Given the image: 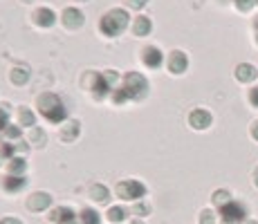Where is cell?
I'll return each instance as SVG.
<instances>
[{"label": "cell", "instance_id": "19", "mask_svg": "<svg viewBox=\"0 0 258 224\" xmlns=\"http://www.w3.org/2000/svg\"><path fill=\"white\" fill-rule=\"evenodd\" d=\"M25 184H27V179L25 177H18V175H7L3 179V191L5 193H18L25 188Z\"/></svg>", "mask_w": 258, "mask_h": 224}, {"label": "cell", "instance_id": "30", "mask_svg": "<svg viewBox=\"0 0 258 224\" xmlns=\"http://www.w3.org/2000/svg\"><path fill=\"white\" fill-rule=\"evenodd\" d=\"M234 5L240 9V12H251L254 5H256V0H234Z\"/></svg>", "mask_w": 258, "mask_h": 224}, {"label": "cell", "instance_id": "7", "mask_svg": "<svg viewBox=\"0 0 258 224\" xmlns=\"http://www.w3.org/2000/svg\"><path fill=\"white\" fill-rule=\"evenodd\" d=\"M140 58L148 69H157L162 63H164V54H162V49L157 47V45H146V47L140 52Z\"/></svg>", "mask_w": 258, "mask_h": 224}, {"label": "cell", "instance_id": "26", "mask_svg": "<svg viewBox=\"0 0 258 224\" xmlns=\"http://www.w3.org/2000/svg\"><path fill=\"white\" fill-rule=\"evenodd\" d=\"M5 137H7L9 141H18V139L23 137V128L18 126V123H16V126H7V128H5Z\"/></svg>", "mask_w": 258, "mask_h": 224}, {"label": "cell", "instance_id": "1", "mask_svg": "<svg viewBox=\"0 0 258 224\" xmlns=\"http://www.w3.org/2000/svg\"><path fill=\"white\" fill-rule=\"evenodd\" d=\"M117 81H119V74L115 69H106V72H94V69H90V72H86V77H83V86L94 94V99L108 97V94L115 90Z\"/></svg>", "mask_w": 258, "mask_h": 224}, {"label": "cell", "instance_id": "37", "mask_svg": "<svg viewBox=\"0 0 258 224\" xmlns=\"http://www.w3.org/2000/svg\"><path fill=\"white\" fill-rule=\"evenodd\" d=\"M131 224H144V222H140V220H133Z\"/></svg>", "mask_w": 258, "mask_h": 224}, {"label": "cell", "instance_id": "40", "mask_svg": "<svg viewBox=\"0 0 258 224\" xmlns=\"http://www.w3.org/2000/svg\"><path fill=\"white\" fill-rule=\"evenodd\" d=\"M247 224H258V222H247Z\"/></svg>", "mask_w": 258, "mask_h": 224}, {"label": "cell", "instance_id": "39", "mask_svg": "<svg viewBox=\"0 0 258 224\" xmlns=\"http://www.w3.org/2000/svg\"><path fill=\"white\" fill-rule=\"evenodd\" d=\"M256 43H258V32H256Z\"/></svg>", "mask_w": 258, "mask_h": 224}, {"label": "cell", "instance_id": "32", "mask_svg": "<svg viewBox=\"0 0 258 224\" xmlns=\"http://www.w3.org/2000/svg\"><path fill=\"white\" fill-rule=\"evenodd\" d=\"M146 3L148 0H128V5H131L133 9H144L146 7Z\"/></svg>", "mask_w": 258, "mask_h": 224}, {"label": "cell", "instance_id": "10", "mask_svg": "<svg viewBox=\"0 0 258 224\" xmlns=\"http://www.w3.org/2000/svg\"><path fill=\"white\" fill-rule=\"evenodd\" d=\"M166 65H168V72L171 74H184L186 67H188V56L182 52V49H175V52L168 54Z\"/></svg>", "mask_w": 258, "mask_h": 224}, {"label": "cell", "instance_id": "33", "mask_svg": "<svg viewBox=\"0 0 258 224\" xmlns=\"http://www.w3.org/2000/svg\"><path fill=\"white\" fill-rule=\"evenodd\" d=\"M0 224H23V222L18 220V217H3V220H0Z\"/></svg>", "mask_w": 258, "mask_h": 224}, {"label": "cell", "instance_id": "17", "mask_svg": "<svg viewBox=\"0 0 258 224\" xmlns=\"http://www.w3.org/2000/svg\"><path fill=\"white\" fill-rule=\"evenodd\" d=\"M79 132H81V123L74 121V119H70V121H66L61 126V139L68 141V143H72L74 139L79 137Z\"/></svg>", "mask_w": 258, "mask_h": 224}, {"label": "cell", "instance_id": "13", "mask_svg": "<svg viewBox=\"0 0 258 224\" xmlns=\"http://www.w3.org/2000/svg\"><path fill=\"white\" fill-rule=\"evenodd\" d=\"M49 222H56V224H68L72 220H77V213H74V208L70 206H58V208H52L47 215Z\"/></svg>", "mask_w": 258, "mask_h": 224}, {"label": "cell", "instance_id": "16", "mask_svg": "<svg viewBox=\"0 0 258 224\" xmlns=\"http://www.w3.org/2000/svg\"><path fill=\"white\" fill-rule=\"evenodd\" d=\"M88 197H90L92 202L106 204L108 200H110V188L103 186V184H92V186L88 188Z\"/></svg>", "mask_w": 258, "mask_h": 224}, {"label": "cell", "instance_id": "8", "mask_svg": "<svg viewBox=\"0 0 258 224\" xmlns=\"http://www.w3.org/2000/svg\"><path fill=\"white\" fill-rule=\"evenodd\" d=\"M61 23L66 29H81L83 23H86V16H83L81 9L77 7H66L61 14Z\"/></svg>", "mask_w": 258, "mask_h": 224}, {"label": "cell", "instance_id": "36", "mask_svg": "<svg viewBox=\"0 0 258 224\" xmlns=\"http://www.w3.org/2000/svg\"><path fill=\"white\" fill-rule=\"evenodd\" d=\"M254 27H256V32H258V16H256V21H254Z\"/></svg>", "mask_w": 258, "mask_h": 224}, {"label": "cell", "instance_id": "5", "mask_svg": "<svg viewBox=\"0 0 258 224\" xmlns=\"http://www.w3.org/2000/svg\"><path fill=\"white\" fill-rule=\"evenodd\" d=\"M115 193L119 200H126V202H142L146 197L148 188L146 184L140 182V179H121V182L115 186Z\"/></svg>", "mask_w": 258, "mask_h": 224}, {"label": "cell", "instance_id": "25", "mask_svg": "<svg viewBox=\"0 0 258 224\" xmlns=\"http://www.w3.org/2000/svg\"><path fill=\"white\" fill-rule=\"evenodd\" d=\"M211 200H213V204H216L218 208H220V206H225L227 202H231V200H234V197H231V193H229V191H225V188H220V191H216V193H213V197H211Z\"/></svg>", "mask_w": 258, "mask_h": 224}, {"label": "cell", "instance_id": "20", "mask_svg": "<svg viewBox=\"0 0 258 224\" xmlns=\"http://www.w3.org/2000/svg\"><path fill=\"white\" fill-rule=\"evenodd\" d=\"M7 171H9V175L25 177V171H27V162H25V157L14 155V157L7 162Z\"/></svg>", "mask_w": 258, "mask_h": 224}, {"label": "cell", "instance_id": "43", "mask_svg": "<svg viewBox=\"0 0 258 224\" xmlns=\"http://www.w3.org/2000/svg\"><path fill=\"white\" fill-rule=\"evenodd\" d=\"M256 3H258V0H256Z\"/></svg>", "mask_w": 258, "mask_h": 224}, {"label": "cell", "instance_id": "24", "mask_svg": "<svg viewBox=\"0 0 258 224\" xmlns=\"http://www.w3.org/2000/svg\"><path fill=\"white\" fill-rule=\"evenodd\" d=\"M79 222L81 224H101V215H99L94 208H83L79 213Z\"/></svg>", "mask_w": 258, "mask_h": 224}, {"label": "cell", "instance_id": "28", "mask_svg": "<svg viewBox=\"0 0 258 224\" xmlns=\"http://www.w3.org/2000/svg\"><path fill=\"white\" fill-rule=\"evenodd\" d=\"M9 126V106H0V130Z\"/></svg>", "mask_w": 258, "mask_h": 224}, {"label": "cell", "instance_id": "31", "mask_svg": "<svg viewBox=\"0 0 258 224\" xmlns=\"http://www.w3.org/2000/svg\"><path fill=\"white\" fill-rule=\"evenodd\" d=\"M249 103H251L254 108H258V86L249 90Z\"/></svg>", "mask_w": 258, "mask_h": 224}, {"label": "cell", "instance_id": "34", "mask_svg": "<svg viewBox=\"0 0 258 224\" xmlns=\"http://www.w3.org/2000/svg\"><path fill=\"white\" fill-rule=\"evenodd\" d=\"M251 137H254L256 141H258V121L254 123V126H251Z\"/></svg>", "mask_w": 258, "mask_h": 224}, {"label": "cell", "instance_id": "27", "mask_svg": "<svg viewBox=\"0 0 258 224\" xmlns=\"http://www.w3.org/2000/svg\"><path fill=\"white\" fill-rule=\"evenodd\" d=\"M148 213H151V206H148V204L144 202V200L137 202L135 206H133V215H140V217H142V215H148Z\"/></svg>", "mask_w": 258, "mask_h": 224}, {"label": "cell", "instance_id": "15", "mask_svg": "<svg viewBox=\"0 0 258 224\" xmlns=\"http://www.w3.org/2000/svg\"><path fill=\"white\" fill-rule=\"evenodd\" d=\"M236 79L240 83H251L254 79L258 77V69L251 65V63H240V65H236Z\"/></svg>", "mask_w": 258, "mask_h": 224}, {"label": "cell", "instance_id": "35", "mask_svg": "<svg viewBox=\"0 0 258 224\" xmlns=\"http://www.w3.org/2000/svg\"><path fill=\"white\" fill-rule=\"evenodd\" d=\"M254 182H256V186H258V168L254 171Z\"/></svg>", "mask_w": 258, "mask_h": 224}, {"label": "cell", "instance_id": "41", "mask_svg": "<svg viewBox=\"0 0 258 224\" xmlns=\"http://www.w3.org/2000/svg\"><path fill=\"white\" fill-rule=\"evenodd\" d=\"M222 224H231V222H222Z\"/></svg>", "mask_w": 258, "mask_h": 224}, {"label": "cell", "instance_id": "42", "mask_svg": "<svg viewBox=\"0 0 258 224\" xmlns=\"http://www.w3.org/2000/svg\"><path fill=\"white\" fill-rule=\"evenodd\" d=\"M81 3H88V0H81Z\"/></svg>", "mask_w": 258, "mask_h": 224}, {"label": "cell", "instance_id": "14", "mask_svg": "<svg viewBox=\"0 0 258 224\" xmlns=\"http://www.w3.org/2000/svg\"><path fill=\"white\" fill-rule=\"evenodd\" d=\"M16 121H18V126L21 128H29V130H32V128L36 126V114L32 112V108L21 106L16 110Z\"/></svg>", "mask_w": 258, "mask_h": 224}, {"label": "cell", "instance_id": "2", "mask_svg": "<svg viewBox=\"0 0 258 224\" xmlns=\"http://www.w3.org/2000/svg\"><path fill=\"white\" fill-rule=\"evenodd\" d=\"M36 108H38V112H41V117L47 119L49 123H61V121H66V117H68L66 103L54 92H43L41 97L36 99Z\"/></svg>", "mask_w": 258, "mask_h": 224}, {"label": "cell", "instance_id": "9", "mask_svg": "<svg viewBox=\"0 0 258 224\" xmlns=\"http://www.w3.org/2000/svg\"><path fill=\"white\" fill-rule=\"evenodd\" d=\"M211 123H213V117L205 108H196V110L188 114V126H191L193 130H207Z\"/></svg>", "mask_w": 258, "mask_h": 224}, {"label": "cell", "instance_id": "38", "mask_svg": "<svg viewBox=\"0 0 258 224\" xmlns=\"http://www.w3.org/2000/svg\"><path fill=\"white\" fill-rule=\"evenodd\" d=\"M68 224H81V222H79V220H72V222H68Z\"/></svg>", "mask_w": 258, "mask_h": 224}, {"label": "cell", "instance_id": "18", "mask_svg": "<svg viewBox=\"0 0 258 224\" xmlns=\"http://www.w3.org/2000/svg\"><path fill=\"white\" fill-rule=\"evenodd\" d=\"M151 29H153V23L148 16H137L135 21H133V34H135V36H140V38L148 36Z\"/></svg>", "mask_w": 258, "mask_h": 224}, {"label": "cell", "instance_id": "23", "mask_svg": "<svg viewBox=\"0 0 258 224\" xmlns=\"http://www.w3.org/2000/svg\"><path fill=\"white\" fill-rule=\"evenodd\" d=\"M106 217L112 224H121L128 217V211L123 206H110V208H108V213H106Z\"/></svg>", "mask_w": 258, "mask_h": 224}, {"label": "cell", "instance_id": "4", "mask_svg": "<svg viewBox=\"0 0 258 224\" xmlns=\"http://www.w3.org/2000/svg\"><path fill=\"white\" fill-rule=\"evenodd\" d=\"M126 92V97L131 99V101H140L148 94V81L146 77L140 72H128L126 77L121 79V86H119Z\"/></svg>", "mask_w": 258, "mask_h": 224}, {"label": "cell", "instance_id": "29", "mask_svg": "<svg viewBox=\"0 0 258 224\" xmlns=\"http://www.w3.org/2000/svg\"><path fill=\"white\" fill-rule=\"evenodd\" d=\"M200 224H216V213L205 208V211L200 213Z\"/></svg>", "mask_w": 258, "mask_h": 224}, {"label": "cell", "instance_id": "12", "mask_svg": "<svg viewBox=\"0 0 258 224\" xmlns=\"http://www.w3.org/2000/svg\"><path fill=\"white\" fill-rule=\"evenodd\" d=\"M32 23L36 25V27L47 29V27H52V25L56 23V14H54L49 7H38V9H34L32 12Z\"/></svg>", "mask_w": 258, "mask_h": 224}, {"label": "cell", "instance_id": "6", "mask_svg": "<svg viewBox=\"0 0 258 224\" xmlns=\"http://www.w3.org/2000/svg\"><path fill=\"white\" fill-rule=\"evenodd\" d=\"M218 213H220L222 222L240 224V222H245V220H247V215H249V208H247L242 202L231 200V202H227L225 206H220V208H218Z\"/></svg>", "mask_w": 258, "mask_h": 224}, {"label": "cell", "instance_id": "3", "mask_svg": "<svg viewBox=\"0 0 258 224\" xmlns=\"http://www.w3.org/2000/svg\"><path fill=\"white\" fill-rule=\"evenodd\" d=\"M128 23H131V16H128L126 9L115 7V9H108V12L101 16V21H99V29H101L103 36L117 38L119 34L128 27Z\"/></svg>", "mask_w": 258, "mask_h": 224}, {"label": "cell", "instance_id": "21", "mask_svg": "<svg viewBox=\"0 0 258 224\" xmlns=\"http://www.w3.org/2000/svg\"><path fill=\"white\" fill-rule=\"evenodd\" d=\"M27 141H29V146L43 148V146H45V141H47V134H45V130H43V128L34 126L32 130H29V137H27Z\"/></svg>", "mask_w": 258, "mask_h": 224}, {"label": "cell", "instance_id": "11", "mask_svg": "<svg viewBox=\"0 0 258 224\" xmlns=\"http://www.w3.org/2000/svg\"><path fill=\"white\" fill-rule=\"evenodd\" d=\"M52 206V195L49 193H43V191H36L27 197V208L34 213H41V211H47Z\"/></svg>", "mask_w": 258, "mask_h": 224}, {"label": "cell", "instance_id": "22", "mask_svg": "<svg viewBox=\"0 0 258 224\" xmlns=\"http://www.w3.org/2000/svg\"><path fill=\"white\" fill-rule=\"evenodd\" d=\"M9 81H12L14 86H25V83L29 81V69L27 67H12Z\"/></svg>", "mask_w": 258, "mask_h": 224}]
</instances>
